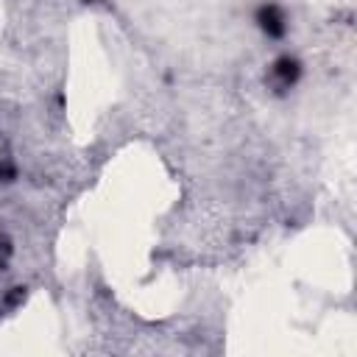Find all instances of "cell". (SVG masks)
Returning a JSON list of instances; mask_svg holds the SVG:
<instances>
[{
  "label": "cell",
  "mask_w": 357,
  "mask_h": 357,
  "mask_svg": "<svg viewBox=\"0 0 357 357\" xmlns=\"http://www.w3.org/2000/svg\"><path fill=\"white\" fill-rule=\"evenodd\" d=\"M257 22H259V28H262L268 36H284V17H282L279 6H273V3L259 6Z\"/></svg>",
  "instance_id": "obj_1"
},
{
  "label": "cell",
  "mask_w": 357,
  "mask_h": 357,
  "mask_svg": "<svg viewBox=\"0 0 357 357\" xmlns=\"http://www.w3.org/2000/svg\"><path fill=\"white\" fill-rule=\"evenodd\" d=\"M273 75L282 86H290L296 78H298V61L296 59H279L276 67H273Z\"/></svg>",
  "instance_id": "obj_2"
}]
</instances>
